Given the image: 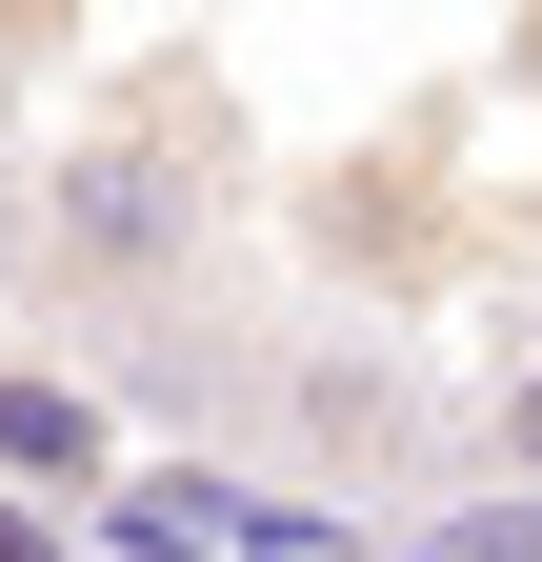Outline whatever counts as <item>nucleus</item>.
<instances>
[{"mask_svg":"<svg viewBox=\"0 0 542 562\" xmlns=\"http://www.w3.org/2000/svg\"><path fill=\"white\" fill-rule=\"evenodd\" d=\"M402 562H542V503H522V482H483V503H442Z\"/></svg>","mask_w":542,"mask_h":562,"instance_id":"nucleus-3","label":"nucleus"},{"mask_svg":"<svg viewBox=\"0 0 542 562\" xmlns=\"http://www.w3.org/2000/svg\"><path fill=\"white\" fill-rule=\"evenodd\" d=\"M181 261H201V140L101 121L81 161L41 181V281H60V302H161Z\"/></svg>","mask_w":542,"mask_h":562,"instance_id":"nucleus-1","label":"nucleus"},{"mask_svg":"<svg viewBox=\"0 0 542 562\" xmlns=\"http://www.w3.org/2000/svg\"><path fill=\"white\" fill-rule=\"evenodd\" d=\"M0 562H60V522H21V503H0Z\"/></svg>","mask_w":542,"mask_h":562,"instance_id":"nucleus-5","label":"nucleus"},{"mask_svg":"<svg viewBox=\"0 0 542 562\" xmlns=\"http://www.w3.org/2000/svg\"><path fill=\"white\" fill-rule=\"evenodd\" d=\"M0 482H101V402L41 382V362H0Z\"/></svg>","mask_w":542,"mask_h":562,"instance_id":"nucleus-2","label":"nucleus"},{"mask_svg":"<svg viewBox=\"0 0 542 562\" xmlns=\"http://www.w3.org/2000/svg\"><path fill=\"white\" fill-rule=\"evenodd\" d=\"M483 462H503V482H522V503H542V362H522V382L483 402Z\"/></svg>","mask_w":542,"mask_h":562,"instance_id":"nucleus-4","label":"nucleus"}]
</instances>
